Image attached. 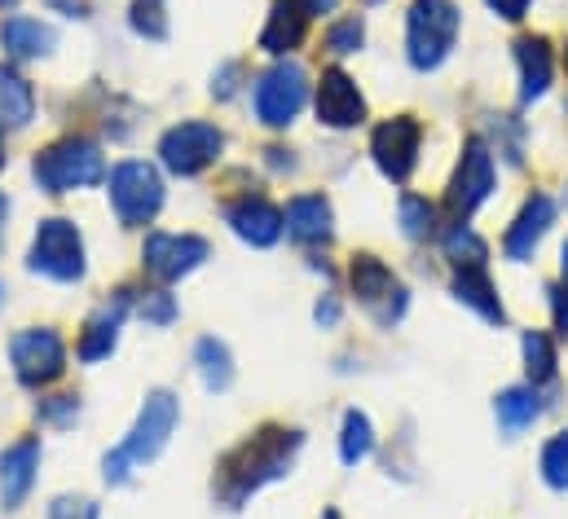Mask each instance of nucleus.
I'll return each instance as SVG.
<instances>
[{
    "instance_id": "9b49d317",
    "label": "nucleus",
    "mask_w": 568,
    "mask_h": 519,
    "mask_svg": "<svg viewBox=\"0 0 568 519\" xmlns=\"http://www.w3.org/2000/svg\"><path fill=\"white\" fill-rule=\"evenodd\" d=\"M225 154V132L212 120H181L159 136V163L172 176H203Z\"/></svg>"
},
{
    "instance_id": "09e8293b",
    "label": "nucleus",
    "mask_w": 568,
    "mask_h": 519,
    "mask_svg": "<svg viewBox=\"0 0 568 519\" xmlns=\"http://www.w3.org/2000/svg\"><path fill=\"white\" fill-rule=\"evenodd\" d=\"M322 519H344V516H339L335 507H326V511H322Z\"/></svg>"
},
{
    "instance_id": "8fccbe9b",
    "label": "nucleus",
    "mask_w": 568,
    "mask_h": 519,
    "mask_svg": "<svg viewBox=\"0 0 568 519\" xmlns=\"http://www.w3.org/2000/svg\"><path fill=\"white\" fill-rule=\"evenodd\" d=\"M4 299H9V291H4V282H0V308H4Z\"/></svg>"
},
{
    "instance_id": "b1692460",
    "label": "nucleus",
    "mask_w": 568,
    "mask_h": 519,
    "mask_svg": "<svg viewBox=\"0 0 568 519\" xmlns=\"http://www.w3.org/2000/svg\"><path fill=\"white\" fill-rule=\"evenodd\" d=\"M494 418H498V431L507 440L525 436L538 418H542V391L534 384H516V388H503L494 396Z\"/></svg>"
},
{
    "instance_id": "dca6fc26",
    "label": "nucleus",
    "mask_w": 568,
    "mask_h": 519,
    "mask_svg": "<svg viewBox=\"0 0 568 519\" xmlns=\"http://www.w3.org/2000/svg\"><path fill=\"white\" fill-rule=\"evenodd\" d=\"M133 304H138V299H133V291L124 286V291H115L111 299H102V304L89 313V322H84V330H80V339H75V357H80L84 366H98V362H106V357L120 348V330H124Z\"/></svg>"
},
{
    "instance_id": "1a4fd4ad",
    "label": "nucleus",
    "mask_w": 568,
    "mask_h": 519,
    "mask_svg": "<svg viewBox=\"0 0 568 519\" xmlns=\"http://www.w3.org/2000/svg\"><path fill=\"white\" fill-rule=\"evenodd\" d=\"M308 106V71L291 58H278L274 67H265L252 84V111L265 129H291L300 120V111Z\"/></svg>"
},
{
    "instance_id": "a19ab883",
    "label": "nucleus",
    "mask_w": 568,
    "mask_h": 519,
    "mask_svg": "<svg viewBox=\"0 0 568 519\" xmlns=\"http://www.w3.org/2000/svg\"><path fill=\"white\" fill-rule=\"evenodd\" d=\"M313 317H317L322 330H335V326H339V299H335V295H322L317 308H313Z\"/></svg>"
},
{
    "instance_id": "79ce46f5",
    "label": "nucleus",
    "mask_w": 568,
    "mask_h": 519,
    "mask_svg": "<svg viewBox=\"0 0 568 519\" xmlns=\"http://www.w3.org/2000/svg\"><path fill=\"white\" fill-rule=\"evenodd\" d=\"M44 4L53 13H62V18H89V9H93L89 0H44Z\"/></svg>"
},
{
    "instance_id": "393cba45",
    "label": "nucleus",
    "mask_w": 568,
    "mask_h": 519,
    "mask_svg": "<svg viewBox=\"0 0 568 519\" xmlns=\"http://www.w3.org/2000/svg\"><path fill=\"white\" fill-rule=\"evenodd\" d=\"M31 120H36L31 80L13 62H0V129H27Z\"/></svg>"
},
{
    "instance_id": "7c9ffc66",
    "label": "nucleus",
    "mask_w": 568,
    "mask_h": 519,
    "mask_svg": "<svg viewBox=\"0 0 568 519\" xmlns=\"http://www.w3.org/2000/svg\"><path fill=\"white\" fill-rule=\"evenodd\" d=\"M322 44H326L331 58H353V53H362V44H366V22H362V13L335 18V22L326 27Z\"/></svg>"
},
{
    "instance_id": "6ab92c4d",
    "label": "nucleus",
    "mask_w": 568,
    "mask_h": 519,
    "mask_svg": "<svg viewBox=\"0 0 568 519\" xmlns=\"http://www.w3.org/2000/svg\"><path fill=\"white\" fill-rule=\"evenodd\" d=\"M40 458H44L40 436H22V440H13V445L0 454V502H4V511H18V507L31 498Z\"/></svg>"
},
{
    "instance_id": "f03ea898",
    "label": "nucleus",
    "mask_w": 568,
    "mask_h": 519,
    "mask_svg": "<svg viewBox=\"0 0 568 519\" xmlns=\"http://www.w3.org/2000/svg\"><path fill=\"white\" fill-rule=\"evenodd\" d=\"M176 423H181V400H176L168 388H154L150 396H145L142 414H138L133 431L124 436V445H115V449L102 458V476H106V485H129L133 471H142L145 462H154V458L168 449Z\"/></svg>"
},
{
    "instance_id": "cd10ccee",
    "label": "nucleus",
    "mask_w": 568,
    "mask_h": 519,
    "mask_svg": "<svg viewBox=\"0 0 568 519\" xmlns=\"http://www.w3.org/2000/svg\"><path fill=\"white\" fill-rule=\"evenodd\" d=\"M375 423L366 409H348L344 423H339V462L344 467H362L371 454H375Z\"/></svg>"
},
{
    "instance_id": "f257e3e1",
    "label": "nucleus",
    "mask_w": 568,
    "mask_h": 519,
    "mask_svg": "<svg viewBox=\"0 0 568 519\" xmlns=\"http://www.w3.org/2000/svg\"><path fill=\"white\" fill-rule=\"evenodd\" d=\"M304 449V431L300 427H283V423H265L256 427L247 440H239L221 462H216V476H212V493L221 507L239 511L247 498H256L265 485L286 480L295 458Z\"/></svg>"
},
{
    "instance_id": "49530a36",
    "label": "nucleus",
    "mask_w": 568,
    "mask_h": 519,
    "mask_svg": "<svg viewBox=\"0 0 568 519\" xmlns=\"http://www.w3.org/2000/svg\"><path fill=\"white\" fill-rule=\"evenodd\" d=\"M4 163H9V150H4V129H0V172H4Z\"/></svg>"
},
{
    "instance_id": "e433bc0d",
    "label": "nucleus",
    "mask_w": 568,
    "mask_h": 519,
    "mask_svg": "<svg viewBox=\"0 0 568 519\" xmlns=\"http://www.w3.org/2000/svg\"><path fill=\"white\" fill-rule=\"evenodd\" d=\"M49 519H102V507L80 493H62L49 502Z\"/></svg>"
},
{
    "instance_id": "ea45409f",
    "label": "nucleus",
    "mask_w": 568,
    "mask_h": 519,
    "mask_svg": "<svg viewBox=\"0 0 568 519\" xmlns=\"http://www.w3.org/2000/svg\"><path fill=\"white\" fill-rule=\"evenodd\" d=\"M485 4H489V13L503 18V22H525L534 0H485Z\"/></svg>"
},
{
    "instance_id": "7ed1b4c3",
    "label": "nucleus",
    "mask_w": 568,
    "mask_h": 519,
    "mask_svg": "<svg viewBox=\"0 0 568 519\" xmlns=\"http://www.w3.org/2000/svg\"><path fill=\"white\" fill-rule=\"evenodd\" d=\"M31 176L44 194H80L98 181H106V154L93 136L84 132H67L58 141H49L44 150H36L31 159Z\"/></svg>"
},
{
    "instance_id": "a211bd4d",
    "label": "nucleus",
    "mask_w": 568,
    "mask_h": 519,
    "mask_svg": "<svg viewBox=\"0 0 568 519\" xmlns=\"http://www.w3.org/2000/svg\"><path fill=\"white\" fill-rule=\"evenodd\" d=\"M283 225L291 243H300V247H326L335 238V207L317 190L313 194H295V199H286Z\"/></svg>"
},
{
    "instance_id": "412c9836",
    "label": "nucleus",
    "mask_w": 568,
    "mask_h": 519,
    "mask_svg": "<svg viewBox=\"0 0 568 519\" xmlns=\"http://www.w3.org/2000/svg\"><path fill=\"white\" fill-rule=\"evenodd\" d=\"M516 71H520V102H542L551 93V80H556V53H551V40L547 35H520L516 44Z\"/></svg>"
},
{
    "instance_id": "603ef678",
    "label": "nucleus",
    "mask_w": 568,
    "mask_h": 519,
    "mask_svg": "<svg viewBox=\"0 0 568 519\" xmlns=\"http://www.w3.org/2000/svg\"><path fill=\"white\" fill-rule=\"evenodd\" d=\"M362 4H379V0H362Z\"/></svg>"
},
{
    "instance_id": "bb28decb",
    "label": "nucleus",
    "mask_w": 568,
    "mask_h": 519,
    "mask_svg": "<svg viewBox=\"0 0 568 519\" xmlns=\"http://www.w3.org/2000/svg\"><path fill=\"white\" fill-rule=\"evenodd\" d=\"M520 357H525V375L534 388H547L560 379V353H556V339L547 330H525L520 335Z\"/></svg>"
},
{
    "instance_id": "9d476101",
    "label": "nucleus",
    "mask_w": 568,
    "mask_h": 519,
    "mask_svg": "<svg viewBox=\"0 0 568 519\" xmlns=\"http://www.w3.org/2000/svg\"><path fill=\"white\" fill-rule=\"evenodd\" d=\"M67 339L53 330V326H22L13 339H9V366H13V379L22 388L44 391L53 388L62 375H67Z\"/></svg>"
},
{
    "instance_id": "c03bdc74",
    "label": "nucleus",
    "mask_w": 568,
    "mask_h": 519,
    "mask_svg": "<svg viewBox=\"0 0 568 519\" xmlns=\"http://www.w3.org/2000/svg\"><path fill=\"white\" fill-rule=\"evenodd\" d=\"M4 238H9V199L0 194V252H4Z\"/></svg>"
},
{
    "instance_id": "20e7f679",
    "label": "nucleus",
    "mask_w": 568,
    "mask_h": 519,
    "mask_svg": "<svg viewBox=\"0 0 568 519\" xmlns=\"http://www.w3.org/2000/svg\"><path fill=\"white\" fill-rule=\"evenodd\" d=\"M463 35V13L454 0H410L406 9V58L410 67L427 75L449 62Z\"/></svg>"
},
{
    "instance_id": "4468645a",
    "label": "nucleus",
    "mask_w": 568,
    "mask_h": 519,
    "mask_svg": "<svg viewBox=\"0 0 568 519\" xmlns=\"http://www.w3.org/2000/svg\"><path fill=\"white\" fill-rule=\"evenodd\" d=\"M313 115H317L322 129L348 132L371 120V106H366V93L357 89V80L344 67H326L317 89H313Z\"/></svg>"
},
{
    "instance_id": "c756f323",
    "label": "nucleus",
    "mask_w": 568,
    "mask_h": 519,
    "mask_svg": "<svg viewBox=\"0 0 568 519\" xmlns=\"http://www.w3.org/2000/svg\"><path fill=\"white\" fill-rule=\"evenodd\" d=\"M397 221H402V234H406L410 243H427V238H436L440 212H436V203H427L424 194H402Z\"/></svg>"
},
{
    "instance_id": "39448f33",
    "label": "nucleus",
    "mask_w": 568,
    "mask_h": 519,
    "mask_svg": "<svg viewBox=\"0 0 568 519\" xmlns=\"http://www.w3.org/2000/svg\"><path fill=\"white\" fill-rule=\"evenodd\" d=\"M163 199H168L163 172L154 163H145V159H124V163H115L106 172V203H111V212H115V221L124 230L154 225L159 212H163Z\"/></svg>"
},
{
    "instance_id": "2eb2a0df",
    "label": "nucleus",
    "mask_w": 568,
    "mask_h": 519,
    "mask_svg": "<svg viewBox=\"0 0 568 519\" xmlns=\"http://www.w3.org/2000/svg\"><path fill=\"white\" fill-rule=\"evenodd\" d=\"M225 225L234 230L239 243H247V247H256V252L274 247L286 234L283 207H278L270 194H261V190H247V194L230 199V203H225Z\"/></svg>"
},
{
    "instance_id": "aec40b11",
    "label": "nucleus",
    "mask_w": 568,
    "mask_h": 519,
    "mask_svg": "<svg viewBox=\"0 0 568 519\" xmlns=\"http://www.w3.org/2000/svg\"><path fill=\"white\" fill-rule=\"evenodd\" d=\"M308 22H313V13H308V4L304 0H274L270 4V18H265V27H261V49L278 62V58H291L304 40H308Z\"/></svg>"
},
{
    "instance_id": "a878e982",
    "label": "nucleus",
    "mask_w": 568,
    "mask_h": 519,
    "mask_svg": "<svg viewBox=\"0 0 568 519\" xmlns=\"http://www.w3.org/2000/svg\"><path fill=\"white\" fill-rule=\"evenodd\" d=\"M194 370H199V379H203L207 391H230V384H234V353H230V344L216 339V335H203L194 344Z\"/></svg>"
},
{
    "instance_id": "f704fd0d",
    "label": "nucleus",
    "mask_w": 568,
    "mask_h": 519,
    "mask_svg": "<svg viewBox=\"0 0 568 519\" xmlns=\"http://www.w3.org/2000/svg\"><path fill=\"white\" fill-rule=\"evenodd\" d=\"M36 418H40V427L67 431V427H75V418H80V396H71V391H58V396H40V405H36Z\"/></svg>"
},
{
    "instance_id": "f3484780",
    "label": "nucleus",
    "mask_w": 568,
    "mask_h": 519,
    "mask_svg": "<svg viewBox=\"0 0 568 519\" xmlns=\"http://www.w3.org/2000/svg\"><path fill=\"white\" fill-rule=\"evenodd\" d=\"M556 216H560L556 199H551V194H542V190H534V194L520 203V212L511 216L507 234H503V252H507V260L529 264V260L538 256V247H542V238L551 234Z\"/></svg>"
},
{
    "instance_id": "ddd939ff",
    "label": "nucleus",
    "mask_w": 568,
    "mask_h": 519,
    "mask_svg": "<svg viewBox=\"0 0 568 519\" xmlns=\"http://www.w3.org/2000/svg\"><path fill=\"white\" fill-rule=\"evenodd\" d=\"M212 256L207 238L199 234H168V230H154L145 234L142 243V268L159 282V286H172L181 277H190L194 268H203Z\"/></svg>"
},
{
    "instance_id": "6e6552de",
    "label": "nucleus",
    "mask_w": 568,
    "mask_h": 519,
    "mask_svg": "<svg viewBox=\"0 0 568 519\" xmlns=\"http://www.w3.org/2000/svg\"><path fill=\"white\" fill-rule=\"evenodd\" d=\"M494 185H498V163H494V145L485 136H467L463 141V154L449 172V185H445V207L454 221H467L471 212H480L489 199H494Z\"/></svg>"
},
{
    "instance_id": "3c124183",
    "label": "nucleus",
    "mask_w": 568,
    "mask_h": 519,
    "mask_svg": "<svg viewBox=\"0 0 568 519\" xmlns=\"http://www.w3.org/2000/svg\"><path fill=\"white\" fill-rule=\"evenodd\" d=\"M565 71H568V40H565Z\"/></svg>"
},
{
    "instance_id": "a18cd8bd",
    "label": "nucleus",
    "mask_w": 568,
    "mask_h": 519,
    "mask_svg": "<svg viewBox=\"0 0 568 519\" xmlns=\"http://www.w3.org/2000/svg\"><path fill=\"white\" fill-rule=\"evenodd\" d=\"M560 273H565V282H568V238H565V247H560Z\"/></svg>"
},
{
    "instance_id": "423d86ee",
    "label": "nucleus",
    "mask_w": 568,
    "mask_h": 519,
    "mask_svg": "<svg viewBox=\"0 0 568 519\" xmlns=\"http://www.w3.org/2000/svg\"><path fill=\"white\" fill-rule=\"evenodd\" d=\"M27 268L36 277H49L58 286H75L89 273V252H84V234L75 221L67 216H49L36 225L31 234V252H27Z\"/></svg>"
},
{
    "instance_id": "4be33fe9",
    "label": "nucleus",
    "mask_w": 568,
    "mask_h": 519,
    "mask_svg": "<svg viewBox=\"0 0 568 519\" xmlns=\"http://www.w3.org/2000/svg\"><path fill=\"white\" fill-rule=\"evenodd\" d=\"M0 49L9 62H40L58 49V31L31 13H9L0 22Z\"/></svg>"
},
{
    "instance_id": "0eeeda50",
    "label": "nucleus",
    "mask_w": 568,
    "mask_h": 519,
    "mask_svg": "<svg viewBox=\"0 0 568 519\" xmlns=\"http://www.w3.org/2000/svg\"><path fill=\"white\" fill-rule=\"evenodd\" d=\"M348 286H353L357 304L366 308V317L379 330L402 326V317L410 308V291H406V282L384 260L371 256V252H357V256L348 260Z\"/></svg>"
},
{
    "instance_id": "2f4dec72",
    "label": "nucleus",
    "mask_w": 568,
    "mask_h": 519,
    "mask_svg": "<svg viewBox=\"0 0 568 519\" xmlns=\"http://www.w3.org/2000/svg\"><path fill=\"white\" fill-rule=\"evenodd\" d=\"M538 471H542V485L568 493V427L556 431L547 445H542V458H538Z\"/></svg>"
},
{
    "instance_id": "473e14b6",
    "label": "nucleus",
    "mask_w": 568,
    "mask_h": 519,
    "mask_svg": "<svg viewBox=\"0 0 568 519\" xmlns=\"http://www.w3.org/2000/svg\"><path fill=\"white\" fill-rule=\"evenodd\" d=\"M138 317H142L145 326H172L176 317H181V304H176V295L168 291V286H150L138 295Z\"/></svg>"
},
{
    "instance_id": "f8f14e48",
    "label": "nucleus",
    "mask_w": 568,
    "mask_h": 519,
    "mask_svg": "<svg viewBox=\"0 0 568 519\" xmlns=\"http://www.w3.org/2000/svg\"><path fill=\"white\" fill-rule=\"evenodd\" d=\"M424 150V124L415 115H393L371 129V159L393 185H410Z\"/></svg>"
},
{
    "instance_id": "72a5a7b5",
    "label": "nucleus",
    "mask_w": 568,
    "mask_h": 519,
    "mask_svg": "<svg viewBox=\"0 0 568 519\" xmlns=\"http://www.w3.org/2000/svg\"><path fill=\"white\" fill-rule=\"evenodd\" d=\"M129 22L142 40H168V0H133L129 9Z\"/></svg>"
},
{
    "instance_id": "58836bf2",
    "label": "nucleus",
    "mask_w": 568,
    "mask_h": 519,
    "mask_svg": "<svg viewBox=\"0 0 568 519\" xmlns=\"http://www.w3.org/2000/svg\"><path fill=\"white\" fill-rule=\"evenodd\" d=\"M547 304H551V330H556L560 339H568V282L565 277L547 286Z\"/></svg>"
},
{
    "instance_id": "c9c22d12",
    "label": "nucleus",
    "mask_w": 568,
    "mask_h": 519,
    "mask_svg": "<svg viewBox=\"0 0 568 519\" xmlns=\"http://www.w3.org/2000/svg\"><path fill=\"white\" fill-rule=\"evenodd\" d=\"M494 145H498V154H503L511 167H520V163H525V124H520L516 115H498V120H494Z\"/></svg>"
},
{
    "instance_id": "37998d69",
    "label": "nucleus",
    "mask_w": 568,
    "mask_h": 519,
    "mask_svg": "<svg viewBox=\"0 0 568 519\" xmlns=\"http://www.w3.org/2000/svg\"><path fill=\"white\" fill-rule=\"evenodd\" d=\"M304 4H308V13H313V18H322V13H335V9H339V0H304Z\"/></svg>"
},
{
    "instance_id": "de8ad7c7",
    "label": "nucleus",
    "mask_w": 568,
    "mask_h": 519,
    "mask_svg": "<svg viewBox=\"0 0 568 519\" xmlns=\"http://www.w3.org/2000/svg\"><path fill=\"white\" fill-rule=\"evenodd\" d=\"M9 9H18V0H0V13H9Z\"/></svg>"
},
{
    "instance_id": "c85d7f7f",
    "label": "nucleus",
    "mask_w": 568,
    "mask_h": 519,
    "mask_svg": "<svg viewBox=\"0 0 568 519\" xmlns=\"http://www.w3.org/2000/svg\"><path fill=\"white\" fill-rule=\"evenodd\" d=\"M440 252H445V260H449L454 268H485V260H489V243H485L467 221H458V225L440 238Z\"/></svg>"
},
{
    "instance_id": "4c0bfd02",
    "label": "nucleus",
    "mask_w": 568,
    "mask_h": 519,
    "mask_svg": "<svg viewBox=\"0 0 568 519\" xmlns=\"http://www.w3.org/2000/svg\"><path fill=\"white\" fill-rule=\"evenodd\" d=\"M243 75H247V67H243V62H225V67L212 75V98H216V102H230V98H239V89H243Z\"/></svg>"
},
{
    "instance_id": "5701e85b",
    "label": "nucleus",
    "mask_w": 568,
    "mask_h": 519,
    "mask_svg": "<svg viewBox=\"0 0 568 519\" xmlns=\"http://www.w3.org/2000/svg\"><path fill=\"white\" fill-rule=\"evenodd\" d=\"M449 295H454L458 304H467L480 322L507 326V304H503V295H498V286H494V277H489V268H454Z\"/></svg>"
}]
</instances>
